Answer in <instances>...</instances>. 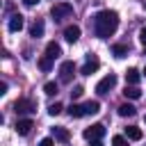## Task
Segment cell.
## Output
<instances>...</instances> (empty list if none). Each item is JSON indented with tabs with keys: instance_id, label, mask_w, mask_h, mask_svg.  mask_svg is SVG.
<instances>
[{
	"instance_id": "6da1fadb",
	"label": "cell",
	"mask_w": 146,
	"mask_h": 146,
	"mask_svg": "<svg viewBox=\"0 0 146 146\" xmlns=\"http://www.w3.org/2000/svg\"><path fill=\"white\" fill-rule=\"evenodd\" d=\"M119 27V14L114 9H103L94 16V32L98 39H107Z\"/></svg>"
},
{
	"instance_id": "7a4b0ae2",
	"label": "cell",
	"mask_w": 146,
	"mask_h": 146,
	"mask_svg": "<svg viewBox=\"0 0 146 146\" xmlns=\"http://www.w3.org/2000/svg\"><path fill=\"white\" fill-rule=\"evenodd\" d=\"M50 16H52L55 21L68 18V16H73V5H68V2H55L52 9H50Z\"/></svg>"
},
{
	"instance_id": "3957f363",
	"label": "cell",
	"mask_w": 146,
	"mask_h": 146,
	"mask_svg": "<svg viewBox=\"0 0 146 146\" xmlns=\"http://www.w3.org/2000/svg\"><path fill=\"white\" fill-rule=\"evenodd\" d=\"M14 110H16V114H32V112H36V103L30 98H18L14 103Z\"/></svg>"
},
{
	"instance_id": "277c9868",
	"label": "cell",
	"mask_w": 146,
	"mask_h": 146,
	"mask_svg": "<svg viewBox=\"0 0 146 146\" xmlns=\"http://www.w3.org/2000/svg\"><path fill=\"white\" fill-rule=\"evenodd\" d=\"M84 139L87 141H96V139H100L103 135H105V125L103 123H94V125H89V128H84Z\"/></svg>"
},
{
	"instance_id": "5b68a950",
	"label": "cell",
	"mask_w": 146,
	"mask_h": 146,
	"mask_svg": "<svg viewBox=\"0 0 146 146\" xmlns=\"http://www.w3.org/2000/svg\"><path fill=\"white\" fill-rule=\"evenodd\" d=\"M114 84H116V75H114V73H110V75H105V78L96 84V91L103 96V94H107L110 89H114Z\"/></svg>"
},
{
	"instance_id": "8992f818",
	"label": "cell",
	"mask_w": 146,
	"mask_h": 146,
	"mask_svg": "<svg viewBox=\"0 0 146 146\" xmlns=\"http://www.w3.org/2000/svg\"><path fill=\"white\" fill-rule=\"evenodd\" d=\"M98 66H100L98 57H96V55H87V62H84V66L80 68V73H82V75H91V73L98 71Z\"/></svg>"
},
{
	"instance_id": "52a82bcc",
	"label": "cell",
	"mask_w": 146,
	"mask_h": 146,
	"mask_svg": "<svg viewBox=\"0 0 146 146\" xmlns=\"http://www.w3.org/2000/svg\"><path fill=\"white\" fill-rule=\"evenodd\" d=\"M73 73H75V64H73V62H62V66H59V80H62L64 84L71 82Z\"/></svg>"
},
{
	"instance_id": "ba28073f",
	"label": "cell",
	"mask_w": 146,
	"mask_h": 146,
	"mask_svg": "<svg viewBox=\"0 0 146 146\" xmlns=\"http://www.w3.org/2000/svg\"><path fill=\"white\" fill-rule=\"evenodd\" d=\"M23 25H25V21H23L21 14H11L9 16V32H21Z\"/></svg>"
},
{
	"instance_id": "9c48e42d",
	"label": "cell",
	"mask_w": 146,
	"mask_h": 146,
	"mask_svg": "<svg viewBox=\"0 0 146 146\" xmlns=\"http://www.w3.org/2000/svg\"><path fill=\"white\" fill-rule=\"evenodd\" d=\"M64 39H66L68 43H75V41L80 39V27H78V25H68V27H64Z\"/></svg>"
},
{
	"instance_id": "30bf717a",
	"label": "cell",
	"mask_w": 146,
	"mask_h": 146,
	"mask_svg": "<svg viewBox=\"0 0 146 146\" xmlns=\"http://www.w3.org/2000/svg\"><path fill=\"white\" fill-rule=\"evenodd\" d=\"M32 128H34L32 119H18V121H16V132H18V135H30Z\"/></svg>"
},
{
	"instance_id": "8fae6325",
	"label": "cell",
	"mask_w": 146,
	"mask_h": 146,
	"mask_svg": "<svg viewBox=\"0 0 146 146\" xmlns=\"http://www.w3.org/2000/svg\"><path fill=\"white\" fill-rule=\"evenodd\" d=\"M30 36H34V39L43 36V21H41V18H36V21L30 25Z\"/></svg>"
},
{
	"instance_id": "7c38bea8",
	"label": "cell",
	"mask_w": 146,
	"mask_h": 146,
	"mask_svg": "<svg viewBox=\"0 0 146 146\" xmlns=\"http://www.w3.org/2000/svg\"><path fill=\"white\" fill-rule=\"evenodd\" d=\"M59 55H62V48H59V43L50 41V43L46 46V57H50V59H57Z\"/></svg>"
},
{
	"instance_id": "4fadbf2b",
	"label": "cell",
	"mask_w": 146,
	"mask_h": 146,
	"mask_svg": "<svg viewBox=\"0 0 146 146\" xmlns=\"http://www.w3.org/2000/svg\"><path fill=\"white\" fill-rule=\"evenodd\" d=\"M141 80V73L137 71V68H128L125 71V82L128 84H132V87H137V82Z\"/></svg>"
},
{
	"instance_id": "5bb4252c",
	"label": "cell",
	"mask_w": 146,
	"mask_h": 146,
	"mask_svg": "<svg viewBox=\"0 0 146 146\" xmlns=\"http://www.w3.org/2000/svg\"><path fill=\"white\" fill-rule=\"evenodd\" d=\"M52 137H55L57 141H68V139H71V132H68L66 128H52Z\"/></svg>"
},
{
	"instance_id": "9a60e30c",
	"label": "cell",
	"mask_w": 146,
	"mask_h": 146,
	"mask_svg": "<svg viewBox=\"0 0 146 146\" xmlns=\"http://www.w3.org/2000/svg\"><path fill=\"white\" fill-rule=\"evenodd\" d=\"M68 114H71V119H80V116H84L87 112H84V105H75V103H71Z\"/></svg>"
},
{
	"instance_id": "2e32d148",
	"label": "cell",
	"mask_w": 146,
	"mask_h": 146,
	"mask_svg": "<svg viewBox=\"0 0 146 146\" xmlns=\"http://www.w3.org/2000/svg\"><path fill=\"white\" fill-rule=\"evenodd\" d=\"M125 135H128V139H132V141H139V139L144 137V132H141L137 125H130V128H125Z\"/></svg>"
},
{
	"instance_id": "e0dca14e",
	"label": "cell",
	"mask_w": 146,
	"mask_h": 146,
	"mask_svg": "<svg viewBox=\"0 0 146 146\" xmlns=\"http://www.w3.org/2000/svg\"><path fill=\"white\" fill-rule=\"evenodd\" d=\"M123 96H125V98H132V100H137V98L141 96V91H139L137 87H132V84H130V87L125 84V91H123Z\"/></svg>"
},
{
	"instance_id": "ac0fdd59",
	"label": "cell",
	"mask_w": 146,
	"mask_h": 146,
	"mask_svg": "<svg viewBox=\"0 0 146 146\" xmlns=\"http://www.w3.org/2000/svg\"><path fill=\"white\" fill-rule=\"evenodd\" d=\"M135 112H137V110H135L130 103H123V105H119V114H121V116H135Z\"/></svg>"
},
{
	"instance_id": "d6986e66",
	"label": "cell",
	"mask_w": 146,
	"mask_h": 146,
	"mask_svg": "<svg viewBox=\"0 0 146 146\" xmlns=\"http://www.w3.org/2000/svg\"><path fill=\"white\" fill-rule=\"evenodd\" d=\"M112 52H114V57H125L128 55V46L125 43H116V46H112Z\"/></svg>"
},
{
	"instance_id": "ffe728a7",
	"label": "cell",
	"mask_w": 146,
	"mask_h": 146,
	"mask_svg": "<svg viewBox=\"0 0 146 146\" xmlns=\"http://www.w3.org/2000/svg\"><path fill=\"white\" fill-rule=\"evenodd\" d=\"M84 112H87V114H98V112H100V103H98V100H89V103L84 105Z\"/></svg>"
},
{
	"instance_id": "44dd1931",
	"label": "cell",
	"mask_w": 146,
	"mask_h": 146,
	"mask_svg": "<svg viewBox=\"0 0 146 146\" xmlns=\"http://www.w3.org/2000/svg\"><path fill=\"white\" fill-rule=\"evenodd\" d=\"M39 68H41V71H50V68H52V59H50V57H41V59H39Z\"/></svg>"
},
{
	"instance_id": "7402d4cb",
	"label": "cell",
	"mask_w": 146,
	"mask_h": 146,
	"mask_svg": "<svg viewBox=\"0 0 146 146\" xmlns=\"http://www.w3.org/2000/svg\"><path fill=\"white\" fill-rule=\"evenodd\" d=\"M57 89H59V87H57V82H46V84H43V91H46L48 96H55V94H57Z\"/></svg>"
},
{
	"instance_id": "603a6c76",
	"label": "cell",
	"mask_w": 146,
	"mask_h": 146,
	"mask_svg": "<svg viewBox=\"0 0 146 146\" xmlns=\"http://www.w3.org/2000/svg\"><path fill=\"white\" fill-rule=\"evenodd\" d=\"M62 110H64V107H62V103H52V105L48 107V114H50V116H57Z\"/></svg>"
},
{
	"instance_id": "cb8c5ba5",
	"label": "cell",
	"mask_w": 146,
	"mask_h": 146,
	"mask_svg": "<svg viewBox=\"0 0 146 146\" xmlns=\"http://www.w3.org/2000/svg\"><path fill=\"white\" fill-rule=\"evenodd\" d=\"M112 146H128V141H125V137L116 135V137H112Z\"/></svg>"
},
{
	"instance_id": "d4e9b609",
	"label": "cell",
	"mask_w": 146,
	"mask_h": 146,
	"mask_svg": "<svg viewBox=\"0 0 146 146\" xmlns=\"http://www.w3.org/2000/svg\"><path fill=\"white\" fill-rule=\"evenodd\" d=\"M82 91H84V89H82L80 84H78V87H73V91H71V98H73V100H75V98H80V96H82Z\"/></svg>"
},
{
	"instance_id": "484cf974",
	"label": "cell",
	"mask_w": 146,
	"mask_h": 146,
	"mask_svg": "<svg viewBox=\"0 0 146 146\" xmlns=\"http://www.w3.org/2000/svg\"><path fill=\"white\" fill-rule=\"evenodd\" d=\"M39 146H55V141H52V137H46V139L39 141Z\"/></svg>"
},
{
	"instance_id": "4316f807",
	"label": "cell",
	"mask_w": 146,
	"mask_h": 146,
	"mask_svg": "<svg viewBox=\"0 0 146 146\" xmlns=\"http://www.w3.org/2000/svg\"><path fill=\"white\" fill-rule=\"evenodd\" d=\"M139 41L146 46V27H141V30H139Z\"/></svg>"
},
{
	"instance_id": "83f0119b",
	"label": "cell",
	"mask_w": 146,
	"mask_h": 146,
	"mask_svg": "<svg viewBox=\"0 0 146 146\" xmlns=\"http://www.w3.org/2000/svg\"><path fill=\"white\" fill-rule=\"evenodd\" d=\"M39 2H41V0H23L25 7H34V5H39Z\"/></svg>"
},
{
	"instance_id": "f1b7e54d",
	"label": "cell",
	"mask_w": 146,
	"mask_h": 146,
	"mask_svg": "<svg viewBox=\"0 0 146 146\" xmlns=\"http://www.w3.org/2000/svg\"><path fill=\"white\" fill-rule=\"evenodd\" d=\"M0 94H7V82H0Z\"/></svg>"
},
{
	"instance_id": "f546056e",
	"label": "cell",
	"mask_w": 146,
	"mask_h": 146,
	"mask_svg": "<svg viewBox=\"0 0 146 146\" xmlns=\"http://www.w3.org/2000/svg\"><path fill=\"white\" fill-rule=\"evenodd\" d=\"M91 146H103V141H100V139H96V141H91Z\"/></svg>"
},
{
	"instance_id": "4dcf8cb0",
	"label": "cell",
	"mask_w": 146,
	"mask_h": 146,
	"mask_svg": "<svg viewBox=\"0 0 146 146\" xmlns=\"http://www.w3.org/2000/svg\"><path fill=\"white\" fill-rule=\"evenodd\" d=\"M144 75H146V68H144Z\"/></svg>"
}]
</instances>
